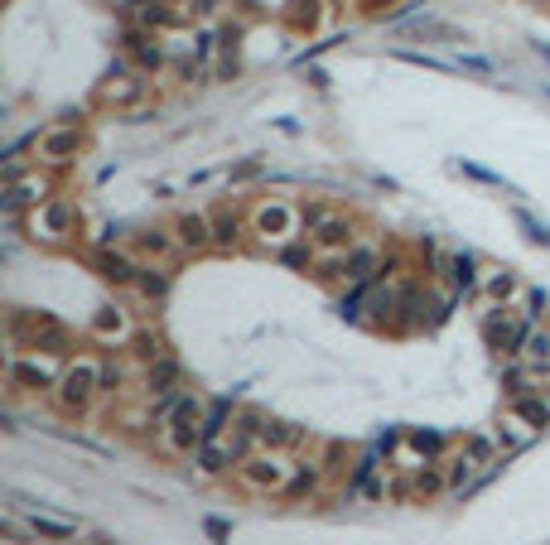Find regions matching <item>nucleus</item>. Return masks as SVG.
<instances>
[{"instance_id":"obj_5","label":"nucleus","mask_w":550,"mask_h":545,"mask_svg":"<svg viewBox=\"0 0 550 545\" xmlns=\"http://www.w3.org/2000/svg\"><path fill=\"white\" fill-rule=\"evenodd\" d=\"M97 266H102V275H107V280H121V285H131V280H136V266H131V261H126V256H116V251H97Z\"/></svg>"},{"instance_id":"obj_11","label":"nucleus","mask_w":550,"mask_h":545,"mask_svg":"<svg viewBox=\"0 0 550 545\" xmlns=\"http://www.w3.org/2000/svg\"><path fill=\"white\" fill-rule=\"evenodd\" d=\"M237 232H242V218H237V213L213 218V242H218V246H237Z\"/></svg>"},{"instance_id":"obj_7","label":"nucleus","mask_w":550,"mask_h":545,"mask_svg":"<svg viewBox=\"0 0 550 545\" xmlns=\"http://www.w3.org/2000/svg\"><path fill=\"white\" fill-rule=\"evenodd\" d=\"M179 242H184V246H203V242H213V222H208V218H198V213L179 218Z\"/></svg>"},{"instance_id":"obj_10","label":"nucleus","mask_w":550,"mask_h":545,"mask_svg":"<svg viewBox=\"0 0 550 545\" xmlns=\"http://www.w3.org/2000/svg\"><path fill=\"white\" fill-rule=\"evenodd\" d=\"M512 410H517V415H526V420H531V425H546L550 420V406L546 401H536V396H512Z\"/></svg>"},{"instance_id":"obj_23","label":"nucleus","mask_w":550,"mask_h":545,"mask_svg":"<svg viewBox=\"0 0 550 545\" xmlns=\"http://www.w3.org/2000/svg\"><path fill=\"white\" fill-rule=\"evenodd\" d=\"M203 526H208V536H213V541H227V521H222V517H208Z\"/></svg>"},{"instance_id":"obj_1","label":"nucleus","mask_w":550,"mask_h":545,"mask_svg":"<svg viewBox=\"0 0 550 545\" xmlns=\"http://www.w3.org/2000/svg\"><path fill=\"white\" fill-rule=\"evenodd\" d=\"M92 391H102V372H97L92 362H78V367H68V372L58 377V406L83 410Z\"/></svg>"},{"instance_id":"obj_6","label":"nucleus","mask_w":550,"mask_h":545,"mask_svg":"<svg viewBox=\"0 0 550 545\" xmlns=\"http://www.w3.org/2000/svg\"><path fill=\"white\" fill-rule=\"evenodd\" d=\"M522 362H526V367H546V362H550V333H541V328H531V333H526Z\"/></svg>"},{"instance_id":"obj_13","label":"nucleus","mask_w":550,"mask_h":545,"mask_svg":"<svg viewBox=\"0 0 550 545\" xmlns=\"http://www.w3.org/2000/svg\"><path fill=\"white\" fill-rule=\"evenodd\" d=\"M319 227H324V232H319V242H329V246H343L348 237H353V227H348L343 218H324Z\"/></svg>"},{"instance_id":"obj_25","label":"nucleus","mask_w":550,"mask_h":545,"mask_svg":"<svg viewBox=\"0 0 550 545\" xmlns=\"http://www.w3.org/2000/svg\"><path fill=\"white\" fill-rule=\"evenodd\" d=\"M116 382H121V367H107L102 372V391H116Z\"/></svg>"},{"instance_id":"obj_12","label":"nucleus","mask_w":550,"mask_h":545,"mask_svg":"<svg viewBox=\"0 0 550 545\" xmlns=\"http://www.w3.org/2000/svg\"><path fill=\"white\" fill-rule=\"evenodd\" d=\"M449 280H454L459 290H473V285H478V271H473V256H454V261H449Z\"/></svg>"},{"instance_id":"obj_24","label":"nucleus","mask_w":550,"mask_h":545,"mask_svg":"<svg viewBox=\"0 0 550 545\" xmlns=\"http://www.w3.org/2000/svg\"><path fill=\"white\" fill-rule=\"evenodd\" d=\"M63 222H68V208H49V213H44V227H63Z\"/></svg>"},{"instance_id":"obj_26","label":"nucleus","mask_w":550,"mask_h":545,"mask_svg":"<svg viewBox=\"0 0 550 545\" xmlns=\"http://www.w3.org/2000/svg\"><path fill=\"white\" fill-rule=\"evenodd\" d=\"M536 54H541V58L550 63V44H541V39H536Z\"/></svg>"},{"instance_id":"obj_15","label":"nucleus","mask_w":550,"mask_h":545,"mask_svg":"<svg viewBox=\"0 0 550 545\" xmlns=\"http://www.w3.org/2000/svg\"><path fill=\"white\" fill-rule=\"evenodd\" d=\"M396 58H406V63H415V68H430V73H449L454 63H444V58H430V54H411V49H401Z\"/></svg>"},{"instance_id":"obj_9","label":"nucleus","mask_w":550,"mask_h":545,"mask_svg":"<svg viewBox=\"0 0 550 545\" xmlns=\"http://www.w3.org/2000/svg\"><path fill=\"white\" fill-rule=\"evenodd\" d=\"M29 531H34V536H54V541H63V536H73L78 526L63 521V517H44V512H34V517H29Z\"/></svg>"},{"instance_id":"obj_14","label":"nucleus","mask_w":550,"mask_h":545,"mask_svg":"<svg viewBox=\"0 0 550 545\" xmlns=\"http://www.w3.org/2000/svg\"><path fill=\"white\" fill-rule=\"evenodd\" d=\"M372 266H377V256L362 246V251H353V261L343 266V275H353V280H367V275H372Z\"/></svg>"},{"instance_id":"obj_22","label":"nucleus","mask_w":550,"mask_h":545,"mask_svg":"<svg viewBox=\"0 0 550 545\" xmlns=\"http://www.w3.org/2000/svg\"><path fill=\"white\" fill-rule=\"evenodd\" d=\"M140 242H145V251H155V256H160V251H169V237H160V232H145Z\"/></svg>"},{"instance_id":"obj_16","label":"nucleus","mask_w":550,"mask_h":545,"mask_svg":"<svg viewBox=\"0 0 550 545\" xmlns=\"http://www.w3.org/2000/svg\"><path fill=\"white\" fill-rule=\"evenodd\" d=\"M454 68H468V73H483V78L493 73V63H488V58H478V54H459V58H454Z\"/></svg>"},{"instance_id":"obj_18","label":"nucleus","mask_w":550,"mask_h":545,"mask_svg":"<svg viewBox=\"0 0 550 545\" xmlns=\"http://www.w3.org/2000/svg\"><path fill=\"white\" fill-rule=\"evenodd\" d=\"M517 222L526 227V237H531V242H546V246H550V227H541V222L526 218V213H517Z\"/></svg>"},{"instance_id":"obj_20","label":"nucleus","mask_w":550,"mask_h":545,"mask_svg":"<svg viewBox=\"0 0 550 545\" xmlns=\"http://www.w3.org/2000/svg\"><path fill=\"white\" fill-rule=\"evenodd\" d=\"M546 314V290H531L526 295V319H541Z\"/></svg>"},{"instance_id":"obj_2","label":"nucleus","mask_w":550,"mask_h":545,"mask_svg":"<svg viewBox=\"0 0 550 545\" xmlns=\"http://www.w3.org/2000/svg\"><path fill=\"white\" fill-rule=\"evenodd\" d=\"M44 193H49V179H25V184H20V179H10V189H5V198H0V208L15 218L25 203H44Z\"/></svg>"},{"instance_id":"obj_21","label":"nucleus","mask_w":550,"mask_h":545,"mask_svg":"<svg viewBox=\"0 0 550 545\" xmlns=\"http://www.w3.org/2000/svg\"><path fill=\"white\" fill-rule=\"evenodd\" d=\"M136 285L145 295H165V275H136Z\"/></svg>"},{"instance_id":"obj_3","label":"nucleus","mask_w":550,"mask_h":545,"mask_svg":"<svg viewBox=\"0 0 550 545\" xmlns=\"http://www.w3.org/2000/svg\"><path fill=\"white\" fill-rule=\"evenodd\" d=\"M174 386H179V362H174V357H160V362L150 367V391H155V396H174Z\"/></svg>"},{"instance_id":"obj_19","label":"nucleus","mask_w":550,"mask_h":545,"mask_svg":"<svg viewBox=\"0 0 550 545\" xmlns=\"http://www.w3.org/2000/svg\"><path fill=\"white\" fill-rule=\"evenodd\" d=\"M304 488H314V468H309V464H304L300 473H295V478L285 483V492H290V497H295V492H304Z\"/></svg>"},{"instance_id":"obj_4","label":"nucleus","mask_w":550,"mask_h":545,"mask_svg":"<svg viewBox=\"0 0 550 545\" xmlns=\"http://www.w3.org/2000/svg\"><path fill=\"white\" fill-rule=\"evenodd\" d=\"M227 415H232V396H218L213 406H208V415H203V444H213V439L222 435V425H227Z\"/></svg>"},{"instance_id":"obj_8","label":"nucleus","mask_w":550,"mask_h":545,"mask_svg":"<svg viewBox=\"0 0 550 545\" xmlns=\"http://www.w3.org/2000/svg\"><path fill=\"white\" fill-rule=\"evenodd\" d=\"M39 150H44V160H68L73 150H78V131H58V136H44L39 140Z\"/></svg>"},{"instance_id":"obj_17","label":"nucleus","mask_w":550,"mask_h":545,"mask_svg":"<svg viewBox=\"0 0 550 545\" xmlns=\"http://www.w3.org/2000/svg\"><path fill=\"white\" fill-rule=\"evenodd\" d=\"M459 169H464V174H473V179H483V184H493V189H507V184H502V174H493V169H483V164H459Z\"/></svg>"}]
</instances>
